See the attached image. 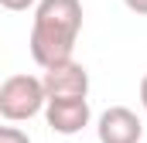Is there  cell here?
Returning <instances> with one entry per match:
<instances>
[{
  "instance_id": "1",
  "label": "cell",
  "mask_w": 147,
  "mask_h": 143,
  "mask_svg": "<svg viewBox=\"0 0 147 143\" xmlns=\"http://www.w3.org/2000/svg\"><path fill=\"white\" fill-rule=\"evenodd\" d=\"M82 31V3L79 0H38L31 24V58L41 68L69 61Z\"/></svg>"
},
{
  "instance_id": "2",
  "label": "cell",
  "mask_w": 147,
  "mask_h": 143,
  "mask_svg": "<svg viewBox=\"0 0 147 143\" xmlns=\"http://www.w3.org/2000/svg\"><path fill=\"white\" fill-rule=\"evenodd\" d=\"M45 85H41V78L34 75H10L3 85H0V116L3 119H10V123H24V119H31L38 116L41 109H45Z\"/></svg>"
},
{
  "instance_id": "3",
  "label": "cell",
  "mask_w": 147,
  "mask_h": 143,
  "mask_svg": "<svg viewBox=\"0 0 147 143\" xmlns=\"http://www.w3.org/2000/svg\"><path fill=\"white\" fill-rule=\"evenodd\" d=\"M41 85H45V96H48V99L89 96V72L82 68L75 58H69V61H58V65L45 68V75H41Z\"/></svg>"
},
{
  "instance_id": "4",
  "label": "cell",
  "mask_w": 147,
  "mask_h": 143,
  "mask_svg": "<svg viewBox=\"0 0 147 143\" xmlns=\"http://www.w3.org/2000/svg\"><path fill=\"white\" fill-rule=\"evenodd\" d=\"M89 99L86 96H69V99H45V119L55 133L72 136L89 126Z\"/></svg>"
},
{
  "instance_id": "5",
  "label": "cell",
  "mask_w": 147,
  "mask_h": 143,
  "mask_svg": "<svg viewBox=\"0 0 147 143\" xmlns=\"http://www.w3.org/2000/svg\"><path fill=\"white\" fill-rule=\"evenodd\" d=\"M99 143H140L144 136V123L137 119V112L127 106H110L99 116Z\"/></svg>"
},
{
  "instance_id": "6",
  "label": "cell",
  "mask_w": 147,
  "mask_h": 143,
  "mask_svg": "<svg viewBox=\"0 0 147 143\" xmlns=\"http://www.w3.org/2000/svg\"><path fill=\"white\" fill-rule=\"evenodd\" d=\"M0 143H31V140H28V133L17 130V126H0Z\"/></svg>"
},
{
  "instance_id": "7",
  "label": "cell",
  "mask_w": 147,
  "mask_h": 143,
  "mask_svg": "<svg viewBox=\"0 0 147 143\" xmlns=\"http://www.w3.org/2000/svg\"><path fill=\"white\" fill-rule=\"evenodd\" d=\"M38 0H0V7L3 10H28V7H34Z\"/></svg>"
},
{
  "instance_id": "8",
  "label": "cell",
  "mask_w": 147,
  "mask_h": 143,
  "mask_svg": "<svg viewBox=\"0 0 147 143\" xmlns=\"http://www.w3.org/2000/svg\"><path fill=\"white\" fill-rule=\"evenodd\" d=\"M123 3H127V10H134V14L147 17V0H123Z\"/></svg>"
},
{
  "instance_id": "9",
  "label": "cell",
  "mask_w": 147,
  "mask_h": 143,
  "mask_svg": "<svg viewBox=\"0 0 147 143\" xmlns=\"http://www.w3.org/2000/svg\"><path fill=\"white\" fill-rule=\"evenodd\" d=\"M140 106L147 109V75H144V78H140Z\"/></svg>"
}]
</instances>
